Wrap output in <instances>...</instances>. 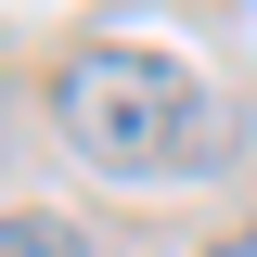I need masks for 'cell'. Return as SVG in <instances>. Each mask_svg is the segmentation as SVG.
<instances>
[{
	"mask_svg": "<svg viewBox=\"0 0 257 257\" xmlns=\"http://www.w3.org/2000/svg\"><path fill=\"white\" fill-rule=\"evenodd\" d=\"M52 128H64L90 167H167L193 128H206V90H193L167 52L90 39V52H64V77H52Z\"/></svg>",
	"mask_w": 257,
	"mask_h": 257,
	"instance_id": "obj_1",
	"label": "cell"
},
{
	"mask_svg": "<svg viewBox=\"0 0 257 257\" xmlns=\"http://www.w3.org/2000/svg\"><path fill=\"white\" fill-rule=\"evenodd\" d=\"M0 257H90V231L52 219V206H13V219H0Z\"/></svg>",
	"mask_w": 257,
	"mask_h": 257,
	"instance_id": "obj_2",
	"label": "cell"
}]
</instances>
